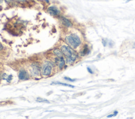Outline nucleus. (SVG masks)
Listing matches in <instances>:
<instances>
[{
  "label": "nucleus",
  "mask_w": 135,
  "mask_h": 119,
  "mask_svg": "<svg viewBox=\"0 0 135 119\" xmlns=\"http://www.w3.org/2000/svg\"><path fill=\"white\" fill-rule=\"evenodd\" d=\"M62 54L67 57V62L69 64L73 63L78 57V55L70 46L63 45L61 47Z\"/></svg>",
  "instance_id": "obj_1"
},
{
  "label": "nucleus",
  "mask_w": 135,
  "mask_h": 119,
  "mask_svg": "<svg viewBox=\"0 0 135 119\" xmlns=\"http://www.w3.org/2000/svg\"><path fill=\"white\" fill-rule=\"evenodd\" d=\"M66 43L71 48H77L81 44V40L79 36L75 34H72L65 38Z\"/></svg>",
  "instance_id": "obj_2"
},
{
  "label": "nucleus",
  "mask_w": 135,
  "mask_h": 119,
  "mask_svg": "<svg viewBox=\"0 0 135 119\" xmlns=\"http://www.w3.org/2000/svg\"><path fill=\"white\" fill-rule=\"evenodd\" d=\"M53 63L50 61H46L42 66V74L43 76H49L51 73L53 67Z\"/></svg>",
  "instance_id": "obj_3"
},
{
  "label": "nucleus",
  "mask_w": 135,
  "mask_h": 119,
  "mask_svg": "<svg viewBox=\"0 0 135 119\" xmlns=\"http://www.w3.org/2000/svg\"><path fill=\"white\" fill-rule=\"evenodd\" d=\"M30 71L31 74H32L33 76H39L40 74V68L37 64H33L31 66V69Z\"/></svg>",
  "instance_id": "obj_4"
},
{
  "label": "nucleus",
  "mask_w": 135,
  "mask_h": 119,
  "mask_svg": "<svg viewBox=\"0 0 135 119\" xmlns=\"http://www.w3.org/2000/svg\"><path fill=\"white\" fill-rule=\"evenodd\" d=\"M48 12L52 16H58L59 15L60 11L57 7L55 6H51L49 7L48 9Z\"/></svg>",
  "instance_id": "obj_5"
},
{
  "label": "nucleus",
  "mask_w": 135,
  "mask_h": 119,
  "mask_svg": "<svg viewBox=\"0 0 135 119\" xmlns=\"http://www.w3.org/2000/svg\"><path fill=\"white\" fill-rule=\"evenodd\" d=\"M19 78L22 80H26L29 79V76L28 72L24 70H20L19 74Z\"/></svg>",
  "instance_id": "obj_6"
},
{
  "label": "nucleus",
  "mask_w": 135,
  "mask_h": 119,
  "mask_svg": "<svg viewBox=\"0 0 135 119\" xmlns=\"http://www.w3.org/2000/svg\"><path fill=\"white\" fill-rule=\"evenodd\" d=\"M61 21H62V24H64V25H65L66 26H67V27H70V26H72L71 23L66 18L62 17Z\"/></svg>",
  "instance_id": "obj_7"
},
{
  "label": "nucleus",
  "mask_w": 135,
  "mask_h": 119,
  "mask_svg": "<svg viewBox=\"0 0 135 119\" xmlns=\"http://www.w3.org/2000/svg\"><path fill=\"white\" fill-rule=\"evenodd\" d=\"M53 53L55 54V55L58 57V58H61L62 57V53L61 52V50H60L58 49H55L53 50Z\"/></svg>",
  "instance_id": "obj_8"
},
{
  "label": "nucleus",
  "mask_w": 135,
  "mask_h": 119,
  "mask_svg": "<svg viewBox=\"0 0 135 119\" xmlns=\"http://www.w3.org/2000/svg\"><path fill=\"white\" fill-rule=\"evenodd\" d=\"M62 85L64 86H67V87H70L71 88H74V87L73 86H72L71 85H68L67 84H64V83H62V82H53V84H52V85Z\"/></svg>",
  "instance_id": "obj_9"
},
{
  "label": "nucleus",
  "mask_w": 135,
  "mask_h": 119,
  "mask_svg": "<svg viewBox=\"0 0 135 119\" xmlns=\"http://www.w3.org/2000/svg\"><path fill=\"white\" fill-rule=\"evenodd\" d=\"M37 101L39 102H43V103H50V102L46 99H43L42 98H38L37 99Z\"/></svg>",
  "instance_id": "obj_10"
},
{
  "label": "nucleus",
  "mask_w": 135,
  "mask_h": 119,
  "mask_svg": "<svg viewBox=\"0 0 135 119\" xmlns=\"http://www.w3.org/2000/svg\"><path fill=\"white\" fill-rule=\"evenodd\" d=\"M3 78V79H5V80H7V82H10L12 79V75L7 76L6 74H4Z\"/></svg>",
  "instance_id": "obj_11"
},
{
  "label": "nucleus",
  "mask_w": 135,
  "mask_h": 119,
  "mask_svg": "<svg viewBox=\"0 0 135 119\" xmlns=\"http://www.w3.org/2000/svg\"><path fill=\"white\" fill-rule=\"evenodd\" d=\"M88 52H89V49L87 47V46H86L85 47H84L82 53L83 54V55H85V54H87V53H88Z\"/></svg>",
  "instance_id": "obj_12"
},
{
  "label": "nucleus",
  "mask_w": 135,
  "mask_h": 119,
  "mask_svg": "<svg viewBox=\"0 0 135 119\" xmlns=\"http://www.w3.org/2000/svg\"><path fill=\"white\" fill-rule=\"evenodd\" d=\"M118 113V111H115L114 112V113L112 114H110V115H109V116H108L107 118H111V117H115V116H116L117 115Z\"/></svg>",
  "instance_id": "obj_13"
},
{
  "label": "nucleus",
  "mask_w": 135,
  "mask_h": 119,
  "mask_svg": "<svg viewBox=\"0 0 135 119\" xmlns=\"http://www.w3.org/2000/svg\"><path fill=\"white\" fill-rule=\"evenodd\" d=\"M65 79L68 81H72V82H73V81H74L75 80V79H72L71 78H68V77H65Z\"/></svg>",
  "instance_id": "obj_14"
},
{
  "label": "nucleus",
  "mask_w": 135,
  "mask_h": 119,
  "mask_svg": "<svg viewBox=\"0 0 135 119\" xmlns=\"http://www.w3.org/2000/svg\"><path fill=\"white\" fill-rule=\"evenodd\" d=\"M87 69H88V72L89 73H90V74H93V71L92 70V69H91V68H90L88 67L87 68Z\"/></svg>",
  "instance_id": "obj_15"
},
{
  "label": "nucleus",
  "mask_w": 135,
  "mask_h": 119,
  "mask_svg": "<svg viewBox=\"0 0 135 119\" xmlns=\"http://www.w3.org/2000/svg\"><path fill=\"white\" fill-rule=\"evenodd\" d=\"M3 49V46L0 44V50H1Z\"/></svg>",
  "instance_id": "obj_16"
},
{
  "label": "nucleus",
  "mask_w": 135,
  "mask_h": 119,
  "mask_svg": "<svg viewBox=\"0 0 135 119\" xmlns=\"http://www.w3.org/2000/svg\"><path fill=\"white\" fill-rule=\"evenodd\" d=\"M124 1L125 2H128L129 1H133V0H124Z\"/></svg>",
  "instance_id": "obj_17"
},
{
  "label": "nucleus",
  "mask_w": 135,
  "mask_h": 119,
  "mask_svg": "<svg viewBox=\"0 0 135 119\" xmlns=\"http://www.w3.org/2000/svg\"><path fill=\"white\" fill-rule=\"evenodd\" d=\"M133 47H134V48H135V44H134V46H133Z\"/></svg>",
  "instance_id": "obj_18"
},
{
  "label": "nucleus",
  "mask_w": 135,
  "mask_h": 119,
  "mask_svg": "<svg viewBox=\"0 0 135 119\" xmlns=\"http://www.w3.org/2000/svg\"><path fill=\"white\" fill-rule=\"evenodd\" d=\"M3 1V0H0V3H1Z\"/></svg>",
  "instance_id": "obj_19"
},
{
  "label": "nucleus",
  "mask_w": 135,
  "mask_h": 119,
  "mask_svg": "<svg viewBox=\"0 0 135 119\" xmlns=\"http://www.w3.org/2000/svg\"><path fill=\"white\" fill-rule=\"evenodd\" d=\"M18 1H24V0H18Z\"/></svg>",
  "instance_id": "obj_20"
},
{
  "label": "nucleus",
  "mask_w": 135,
  "mask_h": 119,
  "mask_svg": "<svg viewBox=\"0 0 135 119\" xmlns=\"http://www.w3.org/2000/svg\"><path fill=\"white\" fill-rule=\"evenodd\" d=\"M6 1H10V0H5Z\"/></svg>",
  "instance_id": "obj_21"
}]
</instances>
